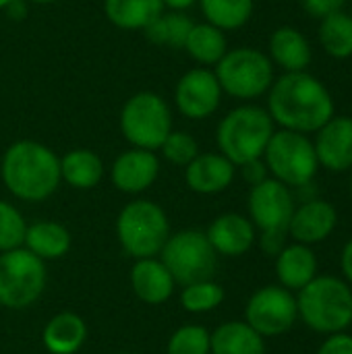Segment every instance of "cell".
Instances as JSON below:
<instances>
[{
	"label": "cell",
	"mask_w": 352,
	"mask_h": 354,
	"mask_svg": "<svg viewBox=\"0 0 352 354\" xmlns=\"http://www.w3.org/2000/svg\"><path fill=\"white\" fill-rule=\"evenodd\" d=\"M315 153L319 166L330 172H346L352 168V116H332L315 133Z\"/></svg>",
	"instance_id": "obj_14"
},
{
	"label": "cell",
	"mask_w": 352,
	"mask_h": 354,
	"mask_svg": "<svg viewBox=\"0 0 352 354\" xmlns=\"http://www.w3.org/2000/svg\"><path fill=\"white\" fill-rule=\"evenodd\" d=\"M299 317L297 297L284 286H263L247 303L245 322L263 338L286 334Z\"/></svg>",
	"instance_id": "obj_11"
},
{
	"label": "cell",
	"mask_w": 352,
	"mask_h": 354,
	"mask_svg": "<svg viewBox=\"0 0 352 354\" xmlns=\"http://www.w3.org/2000/svg\"><path fill=\"white\" fill-rule=\"evenodd\" d=\"M274 120L259 106H239L228 112L216 131V141L234 166L263 158V151L274 135Z\"/></svg>",
	"instance_id": "obj_4"
},
{
	"label": "cell",
	"mask_w": 352,
	"mask_h": 354,
	"mask_svg": "<svg viewBox=\"0 0 352 354\" xmlns=\"http://www.w3.org/2000/svg\"><path fill=\"white\" fill-rule=\"evenodd\" d=\"M160 149L164 158L174 166H189L199 153L197 141L189 133H183V131H176V133L170 131V135L166 137Z\"/></svg>",
	"instance_id": "obj_34"
},
{
	"label": "cell",
	"mask_w": 352,
	"mask_h": 354,
	"mask_svg": "<svg viewBox=\"0 0 352 354\" xmlns=\"http://www.w3.org/2000/svg\"><path fill=\"white\" fill-rule=\"evenodd\" d=\"M297 311L313 332H344L352 324V288L336 276H315L299 290Z\"/></svg>",
	"instance_id": "obj_3"
},
{
	"label": "cell",
	"mask_w": 352,
	"mask_h": 354,
	"mask_svg": "<svg viewBox=\"0 0 352 354\" xmlns=\"http://www.w3.org/2000/svg\"><path fill=\"white\" fill-rule=\"evenodd\" d=\"M116 234L127 255L135 259H147L160 255L170 236V222L158 203L135 199L118 214Z\"/></svg>",
	"instance_id": "obj_5"
},
{
	"label": "cell",
	"mask_w": 352,
	"mask_h": 354,
	"mask_svg": "<svg viewBox=\"0 0 352 354\" xmlns=\"http://www.w3.org/2000/svg\"><path fill=\"white\" fill-rule=\"evenodd\" d=\"M85 340H87V326L83 317L68 311L54 315L41 332V342L50 354L79 353Z\"/></svg>",
	"instance_id": "obj_22"
},
{
	"label": "cell",
	"mask_w": 352,
	"mask_h": 354,
	"mask_svg": "<svg viewBox=\"0 0 352 354\" xmlns=\"http://www.w3.org/2000/svg\"><path fill=\"white\" fill-rule=\"evenodd\" d=\"M286 230H268V232H261V239H259V245H261V251L266 255H272V257H278V253L286 247Z\"/></svg>",
	"instance_id": "obj_36"
},
{
	"label": "cell",
	"mask_w": 352,
	"mask_h": 354,
	"mask_svg": "<svg viewBox=\"0 0 352 354\" xmlns=\"http://www.w3.org/2000/svg\"><path fill=\"white\" fill-rule=\"evenodd\" d=\"M351 17H352V15H351Z\"/></svg>",
	"instance_id": "obj_46"
},
{
	"label": "cell",
	"mask_w": 352,
	"mask_h": 354,
	"mask_svg": "<svg viewBox=\"0 0 352 354\" xmlns=\"http://www.w3.org/2000/svg\"><path fill=\"white\" fill-rule=\"evenodd\" d=\"M8 2H10V0H0V10H2V8H6V4H8Z\"/></svg>",
	"instance_id": "obj_43"
},
{
	"label": "cell",
	"mask_w": 352,
	"mask_h": 354,
	"mask_svg": "<svg viewBox=\"0 0 352 354\" xmlns=\"http://www.w3.org/2000/svg\"><path fill=\"white\" fill-rule=\"evenodd\" d=\"M23 247L31 251L35 257H39L41 261H54L68 253L71 232L58 222L41 220V222L27 226Z\"/></svg>",
	"instance_id": "obj_23"
},
{
	"label": "cell",
	"mask_w": 352,
	"mask_h": 354,
	"mask_svg": "<svg viewBox=\"0 0 352 354\" xmlns=\"http://www.w3.org/2000/svg\"><path fill=\"white\" fill-rule=\"evenodd\" d=\"M216 79L232 97L255 100L274 83V62L257 48L228 50L216 64Z\"/></svg>",
	"instance_id": "obj_7"
},
{
	"label": "cell",
	"mask_w": 352,
	"mask_h": 354,
	"mask_svg": "<svg viewBox=\"0 0 352 354\" xmlns=\"http://www.w3.org/2000/svg\"><path fill=\"white\" fill-rule=\"evenodd\" d=\"M174 100L180 114L191 120L212 116L222 100V87L216 79V73L207 68H193L185 73L176 85Z\"/></svg>",
	"instance_id": "obj_13"
},
{
	"label": "cell",
	"mask_w": 352,
	"mask_h": 354,
	"mask_svg": "<svg viewBox=\"0 0 352 354\" xmlns=\"http://www.w3.org/2000/svg\"><path fill=\"white\" fill-rule=\"evenodd\" d=\"M319 44L338 60L352 56V17L344 10H336L319 19Z\"/></svg>",
	"instance_id": "obj_27"
},
{
	"label": "cell",
	"mask_w": 352,
	"mask_h": 354,
	"mask_svg": "<svg viewBox=\"0 0 352 354\" xmlns=\"http://www.w3.org/2000/svg\"><path fill=\"white\" fill-rule=\"evenodd\" d=\"M317 354H352V336L344 332L330 334L328 340L319 346Z\"/></svg>",
	"instance_id": "obj_35"
},
{
	"label": "cell",
	"mask_w": 352,
	"mask_h": 354,
	"mask_svg": "<svg viewBox=\"0 0 352 354\" xmlns=\"http://www.w3.org/2000/svg\"><path fill=\"white\" fill-rule=\"evenodd\" d=\"M295 212V195L290 187L276 178H266L263 183L251 187L249 193V214L255 228L261 232L268 230H286Z\"/></svg>",
	"instance_id": "obj_12"
},
{
	"label": "cell",
	"mask_w": 352,
	"mask_h": 354,
	"mask_svg": "<svg viewBox=\"0 0 352 354\" xmlns=\"http://www.w3.org/2000/svg\"><path fill=\"white\" fill-rule=\"evenodd\" d=\"M160 174V160L154 151L147 149H129L120 153L110 170L112 185L129 195L143 193L149 189Z\"/></svg>",
	"instance_id": "obj_16"
},
{
	"label": "cell",
	"mask_w": 352,
	"mask_h": 354,
	"mask_svg": "<svg viewBox=\"0 0 352 354\" xmlns=\"http://www.w3.org/2000/svg\"><path fill=\"white\" fill-rule=\"evenodd\" d=\"M241 172H243V178L251 185V187H255V185H259V183H263L266 178H268V166H266V162L259 158V160H251V162H247V164H243L241 166Z\"/></svg>",
	"instance_id": "obj_38"
},
{
	"label": "cell",
	"mask_w": 352,
	"mask_h": 354,
	"mask_svg": "<svg viewBox=\"0 0 352 354\" xmlns=\"http://www.w3.org/2000/svg\"><path fill=\"white\" fill-rule=\"evenodd\" d=\"M122 354H131V353H122Z\"/></svg>",
	"instance_id": "obj_45"
},
{
	"label": "cell",
	"mask_w": 352,
	"mask_h": 354,
	"mask_svg": "<svg viewBox=\"0 0 352 354\" xmlns=\"http://www.w3.org/2000/svg\"><path fill=\"white\" fill-rule=\"evenodd\" d=\"M224 301V288L214 280H203L183 286L180 305L189 313H210Z\"/></svg>",
	"instance_id": "obj_31"
},
{
	"label": "cell",
	"mask_w": 352,
	"mask_h": 354,
	"mask_svg": "<svg viewBox=\"0 0 352 354\" xmlns=\"http://www.w3.org/2000/svg\"><path fill=\"white\" fill-rule=\"evenodd\" d=\"M27 224L21 212L0 199V253L23 247Z\"/></svg>",
	"instance_id": "obj_33"
},
{
	"label": "cell",
	"mask_w": 352,
	"mask_h": 354,
	"mask_svg": "<svg viewBox=\"0 0 352 354\" xmlns=\"http://www.w3.org/2000/svg\"><path fill=\"white\" fill-rule=\"evenodd\" d=\"M120 131L137 149H160L172 131L168 104L151 91L135 93L127 100L120 112Z\"/></svg>",
	"instance_id": "obj_9"
},
{
	"label": "cell",
	"mask_w": 352,
	"mask_h": 354,
	"mask_svg": "<svg viewBox=\"0 0 352 354\" xmlns=\"http://www.w3.org/2000/svg\"><path fill=\"white\" fill-rule=\"evenodd\" d=\"M346 0H301L303 8L315 17V19H324L326 15L330 12H336V10H342Z\"/></svg>",
	"instance_id": "obj_37"
},
{
	"label": "cell",
	"mask_w": 352,
	"mask_h": 354,
	"mask_svg": "<svg viewBox=\"0 0 352 354\" xmlns=\"http://www.w3.org/2000/svg\"><path fill=\"white\" fill-rule=\"evenodd\" d=\"M351 193H352V180H351Z\"/></svg>",
	"instance_id": "obj_44"
},
{
	"label": "cell",
	"mask_w": 352,
	"mask_h": 354,
	"mask_svg": "<svg viewBox=\"0 0 352 354\" xmlns=\"http://www.w3.org/2000/svg\"><path fill=\"white\" fill-rule=\"evenodd\" d=\"M185 168L189 189L199 195L222 193L234 180V164L222 153H197V158Z\"/></svg>",
	"instance_id": "obj_18"
},
{
	"label": "cell",
	"mask_w": 352,
	"mask_h": 354,
	"mask_svg": "<svg viewBox=\"0 0 352 354\" xmlns=\"http://www.w3.org/2000/svg\"><path fill=\"white\" fill-rule=\"evenodd\" d=\"M340 266H342V274L349 282V286L352 288V239L344 245L342 255H340Z\"/></svg>",
	"instance_id": "obj_39"
},
{
	"label": "cell",
	"mask_w": 352,
	"mask_h": 354,
	"mask_svg": "<svg viewBox=\"0 0 352 354\" xmlns=\"http://www.w3.org/2000/svg\"><path fill=\"white\" fill-rule=\"evenodd\" d=\"M160 261L180 286L212 280L218 268V253L201 230H180L168 236L160 251Z\"/></svg>",
	"instance_id": "obj_8"
},
{
	"label": "cell",
	"mask_w": 352,
	"mask_h": 354,
	"mask_svg": "<svg viewBox=\"0 0 352 354\" xmlns=\"http://www.w3.org/2000/svg\"><path fill=\"white\" fill-rule=\"evenodd\" d=\"M263 158L270 174L290 189L313 183L319 170L315 145L309 135L288 129L274 131Z\"/></svg>",
	"instance_id": "obj_6"
},
{
	"label": "cell",
	"mask_w": 352,
	"mask_h": 354,
	"mask_svg": "<svg viewBox=\"0 0 352 354\" xmlns=\"http://www.w3.org/2000/svg\"><path fill=\"white\" fill-rule=\"evenodd\" d=\"M104 176V162L91 149H73L60 160V178L75 189H93Z\"/></svg>",
	"instance_id": "obj_26"
},
{
	"label": "cell",
	"mask_w": 352,
	"mask_h": 354,
	"mask_svg": "<svg viewBox=\"0 0 352 354\" xmlns=\"http://www.w3.org/2000/svg\"><path fill=\"white\" fill-rule=\"evenodd\" d=\"M104 10L120 29H145L164 12V0H106Z\"/></svg>",
	"instance_id": "obj_25"
},
{
	"label": "cell",
	"mask_w": 352,
	"mask_h": 354,
	"mask_svg": "<svg viewBox=\"0 0 352 354\" xmlns=\"http://www.w3.org/2000/svg\"><path fill=\"white\" fill-rule=\"evenodd\" d=\"M313 52L307 41V37L290 27H278L272 37H270V60L284 68L286 73H297V71H307L311 64Z\"/></svg>",
	"instance_id": "obj_21"
},
{
	"label": "cell",
	"mask_w": 352,
	"mask_h": 354,
	"mask_svg": "<svg viewBox=\"0 0 352 354\" xmlns=\"http://www.w3.org/2000/svg\"><path fill=\"white\" fill-rule=\"evenodd\" d=\"M212 334L201 326H180L168 340V354H210Z\"/></svg>",
	"instance_id": "obj_32"
},
{
	"label": "cell",
	"mask_w": 352,
	"mask_h": 354,
	"mask_svg": "<svg viewBox=\"0 0 352 354\" xmlns=\"http://www.w3.org/2000/svg\"><path fill=\"white\" fill-rule=\"evenodd\" d=\"M193 25L195 23L185 12L172 10V12H162L143 31H145V37L149 41L158 44V46H170V48L178 50V48H185Z\"/></svg>",
	"instance_id": "obj_29"
},
{
	"label": "cell",
	"mask_w": 352,
	"mask_h": 354,
	"mask_svg": "<svg viewBox=\"0 0 352 354\" xmlns=\"http://www.w3.org/2000/svg\"><path fill=\"white\" fill-rule=\"evenodd\" d=\"M46 288V263L25 247L0 253V305L27 309Z\"/></svg>",
	"instance_id": "obj_10"
},
{
	"label": "cell",
	"mask_w": 352,
	"mask_h": 354,
	"mask_svg": "<svg viewBox=\"0 0 352 354\" xmlns=\"http://www.w3.org/2000/svg\"><path fill=\"white\" fill-rule=\"evenodd\" d=\"M338 224V212L330 201L309 199L295 207L288 222V234L301 245H317L326 241Z\"/></svg>",
	"instance_id": "obj_15"
},
{
	"label": "cell",
	"mask_w": 352,
	"mask_h": 354,
	"mask_svg": "<svg viewBox=\"0 0 352 354\" xmlns=\"http://www.w3.org/2000/svg\"><path fill=\"white\" fill-rule=\"evenodd\" d=\"M276 274L280 280V286L286 290H301L317 276V259L311 247L293 243L286 245L278 257H276Z\"/></svg>",
	"instance_id": "obj_20"
},
{
	"label": "cell",
	"mask_w": 352,
	"mask_h": 354,
	"mask_svg": "<svg viewBox=\"0 0 352 354\" xmlns=\"http://www.w3.org/2000/svg\"><path fill=\"white\" fill-rule=\"evenodd\" d=\"M4 187L23 201H44L60 185V160L56 153L37 141L12 143L0 164Z\"/></svg>",
	"instance_id": "obj_2"
},
{
	"label": "cell",
	"mask_w": 352,
	"mask_h": 354,
	"mask_svg": "<svg viewBox=\"0 0 352 354\" xmlns=\"http://www.w3.org/2000/svg\"><path fill=\"white\" fill-rule=\"evenodd\" d=\"M174 278L168 268L154 257L137 259L131 268V288L139 301L147 305H162L174 292Z\"/></svg>",
	"instance_id": "obj_19"
},
{
	"label": "cell",
	"mask_w": 352,
	"mask_h": 354,
	"mask_svg": "<svg viewBox=\"0 0 352 354\" xmlns=\"http://www.w3.org/2000/svg\"><path fill=\"white\" fill-rule=\"evenodd\" d=\"M268 112L274 124L297 133H317L336 112L328 87L311 73L297 71L278 77L268 95Z\"/></svg>",
	"instance_id": "obj_1"
},
{
	"label": "cell",
	"mask_w": 352,
	"mask_h": 354,
	"mask_svg": "<svg viewBox=\"0 0 352 354\" xmlns=\"http://www.w3.org/2000/svg\"><path fill=\"white\" fill-rule=\"evenodd\" d=\"M210 354H266V342L247 322H226L212 334Z\"/></svg>",
	"instance_id": "obj_24"
},
{
	"label": "cell",
	"mask_w": 352,
	"mask_h": 354,
	"mask_svg": "<svg viewBox=\"0 0 352 354\" xmlns=\"http://www.w3.org/2000/svg\"><path fill=\"white\" fill-rule=\"evenodd\" d=\"M6 15L10 17V19H23L25 15H27V6H25V2L23 0H10L8 4H6Z\"/></svg>",
	"instance_id": "obj_40"
},
{
	"label": "cell",
	"mask_w": 352,
	"mask_h": 354,
	"mask_svg": "<svg viewBox=\"0 0 352 354\" xmlns=\"http://www.w3.org/2000/svg\"><path fill=\"white\" fill-rule=\"evenodd\" d=\"M205 236L218 255L241 257L255 243V226L241 214H222L210 224Z\"/></svg>",
	"instance_id": "obj_17"
},
{
	"label": "cell",
	"mask_w": 352,
	"mask_h": 354,
	"mask_svg": "<svg viewBox=\"0 0 352 354\" xmlns=\"http://www.w3.org/2000/svg\"><path fill=\"white\" fill-rule=\"evenodd\" d=\"M31 2H35V4H52L56 0H31Z\"/></svg>",
	"instance_id": "obj_42"
},
{
	"label": "cell",
	"mask_w": 352,
	"mask_h": 354,
	"mask_svg": "<svg viewBox=\"0 0 352 354\" xmlns=\"http://www.w3.org/2000/svg\"><path fill=\"white\" fill-rule=\"evenodd\" d=\"M197 0H164V6H170L172 10H185L191 8Z\"/></svg>",
	"instance_id": "obj_41"
},
{
	"label": "cell",
	"mask_w": 352,
	"mask_h": 354,
	"mask_svg": "<svg viewBox=\"0 0 352 354\" xmlns=\"http://www.w3.org/2000/svg\"><path fill=\"white\" fill-rule=\"evenodd\" d=\"M185 50L199 64H218L220 58L228 52V41L222 29L212 23H201L193 25Z\"/></svg>",
	"instance_id": "obj_28"
},
{
	"label": "cell",
	"mask_w": 352,
	"mask_h": 354,
	"mask_svg": "<svg viewBox=\"0 0 352 354\" xmlns=\"http://www.w3.org/2000/svg\"><path fill=\"white\" fill-rule=\"evenodd\" d=\"M255 0H201V10L207 23L222 31L243 27L253 15Z\"/></svg>",
	"instance_id": "obj_30"
}]
</instances>
